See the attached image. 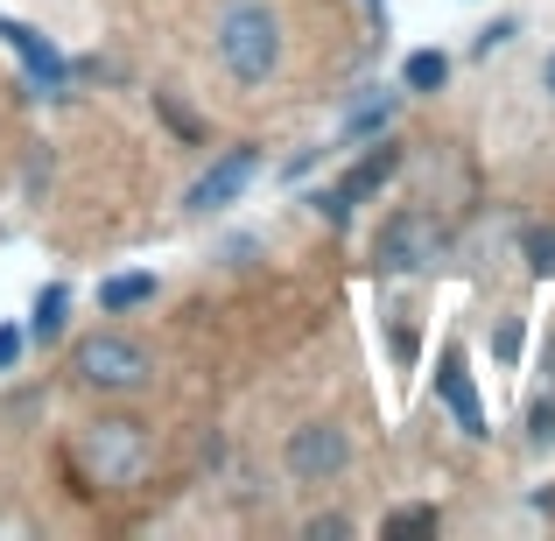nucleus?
Segmentation results:
<instances>
[{
    "label": "nucleus",
    "instance_id": "1",
    "mask_svg": "<svg viewBox=\"0 0 555 541\" xmlns=\"http://www.w3.org/2000/svg\"><path fill=\"white\" fill-rule=\"evenodd\" d=\"M211 56L225 64L232 85H268L288 56L282 8L274 0H218L211 8Z\"/></svg>",
    "mask_w": 555,
    "mask_h": 541
},
{
    "label": "nucleus",
    "instance_id": "2",
    "mask_svg": "<svg viewBox=\"0 0 555 541\" xmlns=\"http://www.w3.org/2000/svg\"><path fill=\"white\" fill-rule=\"evenodd\" d=\"M78 464H85L92 486L134 492L141 478H149V464H155V443H149V429H141L134 415H99V422L78 429Z\"/></svg>",
    "mask_w": 555,
    "mask_h": 541
},
{
    "label": "nucleus",
    "instance_id": "3",
    "mask_svg": "<svg viewBox=\"0 0 555 541\" xmlns=\"http://www.w3.org/2000/svg\"><path fill=\"white\" fill-rule=\"evenodd\" d=\"M443 254H450V226L436 211L401 204V211L379 226V240H373V274H379V282H408V274L443 268Z\"/></svg>",
    "mask_w": 555,
    "mask_h": 541
},
{
    "label": "nucleus",
    "instance_id": "4",
    "mask_svg": "<svg viewBox=\"0 0 555 541\" xmlns=\"http://www.w3.org/2000/svg\"><path fill=\"white\" fill-rule=\"evenodd\" d=\"M70 379L92 394H134L155 379V359H149V345L120 338V331H99V338H85L70 352Z\"/></svg>",
    "mask_w": 555,
    "mask_h": 541
},
{
    "label": "nucleus",
    "instance_id": "5",
    "mask_svg": "<svg viewBox=\"0 0 555 541\" xmlns=\"http://www.w3.org/2000/svg\"><path fill=\"white\" fill-rule=\"evenodd\" d=\"M345 464H352V436H345L338 422H302V429H288L282 472L296 478V486H324V478H338Z\"/></svg>",
    "mask_w": 555,
    "mask_h": 541
},
{
    "label": "nucleus",
    "instance_id": "6",
    "mask_svg": "<svg viewBox=\"0 0 555 541\" xmlns=\"http://www.w3.org/2000/svg\"><path fill=\"white\" fill-rule=\"evenodd\" d=\"M0 42H8V50L22 56V70H28V92H42V99H64V85H70V64H64V50H56L50 36H36L28 22H8V14H0Z\"/></svg>",
    "mask_w": 555,
    "mask_h": 541
},
{
    "label": "nucleus",
    "instance_id": "7",
    "mask_svg": "<svg viewBox=\"0 0 555 541\" xmlns=\"http://www.w3.org/2000/svg\"><path fill=\"white\" fill-rule=\"evenodd\" d=\"M254 177H260V149H254V141H240V149H225L197 183H190V197H183V204H190V211H225V204L240 197V190L254 183Z\"/></svg>",
    "mask_w": 555,
    "mask_h": 541
},
{
    "label": "nucleus",
    "instance_id": "8",
    "mask_svg": "<svg viewBox=\"0 0 555 541\" xmlns=\"http://www.w3.org/2000/svg\"><path fill=\"white\" fill-rule=\"evenodd\" d=\"M436 394H443V408L457 415V429L464 436H492L486 429V408H478V387H472V373H464V352L450 345L443 359H436Z\"/></svg>",
    "mask_w": 555,
    "mask_h": 541
},
{
    "label": "nucleus",
    "instance_id": "9",
    "mask_svg": "<svg viewBox=\"0 0 555 541\" xmlns=\"http://www.w3.org/2000/svg\"><path fill=\"white\" fill-rule=\"evenodd\" d=\"M393 169H401V149H393V141H379V149H373V155H359V163H352V169H345V183H338V197H345V204H359V197H373V190H379V183H387V177H393Z\"/></svg>",
    "mask_w": 555,
    "mask_h": 541
},
{
    "label": "nucleus",
    "instance_id": "10",
    "mask_svg": "<svg viewBox=\"0 0 555 541\" xmlns=\"http://www.w3.org/2000/svg\"><path fill=\"white\" fill-rule=\"evenodd\" d=\"M141 302H155V274H113V282H99V310H141Z\"/></svg>",
    "mask_w": 555,
    "mask_h": 541
},
{
    "label": "nucleus",
    "instance_id": "11",
    "mask_svg": "<svg viewBox=\"0 0 555 541\" xmlns=\"http://www.w3.org/2000/svg\"><path fill=\"white\" fill-rule=\"evenodd\" d=\"M64 310H70V288H64V282H50V288L36 296V310H28V338L50 345L56 331H64Z\"/></svg>",
    "mask_w": 555,
    "mask_h": 541
},
{
    "label": "nucleus",
    "instance_id": "12",
    "mask_svg": "<svg viewBox=\"0 0 555 541\" xmlns=\"http://www.w3.org/2000/svg\"><path fill=\"white\" fill-rule=\"evenodd\" d=\"M443 78H450V56L443 50H415L401 64V92H443Z\"/></svg>",
    "mask_w": 555,
    "mask_h": 541
},
{
    "label": "nucleus",
    "instance_id": "13",
    "mask_svg": "<svg viewBox=\"0 0 555 541\" xmlns=\"http://www.w3.org/2000/svg\"><path fill=\"white\" fill-rule=\"evenodd\" d=\"M393 106H401V99H393V92L366 99V106H359L352 120H345V141H373V134H387V127H393Z\"/></svg>",
    "mask_w": 555,
    "mask_h": 541
},
{
    "label": "nucleus",
    "instance_id": "14",
    "mask_svg": "<svg viewBox=\"0 0 555 541\" xmlns=\"http://www.w3.org/2000/svg\"><path fill=\"white\" fill-rule=\"evenodd\" d=\"M520 254H528L534 282H548V274H555V226H528V232H520Z\"/></svg>",
    "mask_w": 555,
    "mask_h": 541
},
{
    "label": "nucleus",
    "instance_id": "15",
    "mask_svg": "<svg viewBox=\"0 0 555 541\" xmlns=\"http://www.w3.org/2000/svg\"><path fill=\"white\" fill-rule=\"evenodd\" d=\"M379 528L387 534H436V506H393Z\"/></svg>",
    "mask_w": 555,
    "mask_h": 541
},
{
    "label": "nucleus",
    "instance_id": "16",
    "mask_svg": "<svg viewBox=\"0 0 555 541\" xmlns=\"http://www.w3.org/2000/svg\"><path fill=\"white\" fill-rule=\"evenodd\" d=\"M310 211L324 218V226H345V218H352V204L338 197V183H324V190H310Z\"/></svg>",
    "mask_w": 555,
    "mask_h": 541
},
{
    "label": "nucleus",
    "instance_id": "17",
    "mask_svg": "<svg viewBox=\"0 0 555 541\" xmlns=\"http://www.w3.org/2000/svg\"><path fill=\"white\" fill-rule=\"evenodd\" d=\"M528 436H534V443H555V387L528 408Z\"/></svg>",
    "mask_w": 555,
    "mask_h": 541
},
{
    "label": "nucleus",
    "instance_id": "18",
    "mask_svg": "<svg viewBox=\"0 0 555 541\" xmlns=\"http://www.w3.org/2000/svg\"><path fill=\"white\" fill-rule=\"evenodd\" d=\"M155 113H163V120L177 127L183 141H197V120H190V113H183V106H177V99H169V92H155Z\"/></svg>",
    "mask_w": 555,
    "mask_h": 541
},
{
    "label": "nucleus",
    "instance_id": "19",
    "mask_svg": "<svg viewBox=\"0 0 555 541\" xmlns=\"http://www.w3.org/2000/svg\"><path fill=\"white\" fill-rule=\"evenodd\" d=\"M22 345H28V331H22V324H0V373H14Z\"/></svg>",
    "mask_w": 555,
    "mask_h": 541
},
{
    "label": "nucleus",
    "instance_id": "20",
    "mask_svg": "<svg viewBox=\"0 0 555 541\" xmlns=\"http://www.w3.org/2000/svg\"><path fill=\"white\" fill-rule=\"evenodd\" d=\"M492 345H500V359H514L520 352V317H500V338Z\"/></svg>",
    "mask_w": 555,
    "mask_h": 541
},
{
    "label": "nucleus",
    "instance_id": "21",
    "mask_svg": "<svg viewBox=\"0 0 555 541\" xmlns=\"http://www.w3.org/2000/svg\"><path fill=\"white\" fill-rule=\"evenodd\" d=\"M506 36H514V22H492V28H478V56H492Z\"/></svg>",
    "mask_w": 555,
    "mask_h": 541
},
{
    "label": "nucleus",
    "instance_id": "22",
    "mask_svg": "<svg viewBox=\"0 0 555 541\" xmlns=\"http://www.w3.org/2000/svg\"><path fill=\"white\" fill-rule=\"evenodd\" d=\"M324 534H352V520H338V514H324V520H310V541H324Z\"/></svg>",
    "mask_w": 555,
    "mask_h": 541
},
{
    "label": "nucleus",
    "instance_id": "23",
    "mask_svg": "<svg viewBox=\"0 0 555 541\" xmlns=\"http://www.w3.org/2000/svg\"><path fill=\"white\" fill-rule=\"evenodd\" d=\"M542 92H548V99H555V50H548V56H542Z\"/></svg>",
    "mask_w": 555,
    "mask_h": 541
},
{
    "label": "nucleus",
    "instance_id": "24",
    "mask_svg": "<svg viewBox=\"0 0 555 541\" xmlns=\"http://www.w3.org/2000/svg\"><path fill=\"white\" fill-rule=\"evenodd\" d=\"M366 14L379 22V36H387V0H366Z\"/></svg>",
    "mask_w": 555,
    "mask_h": 541
}]
</instances>
